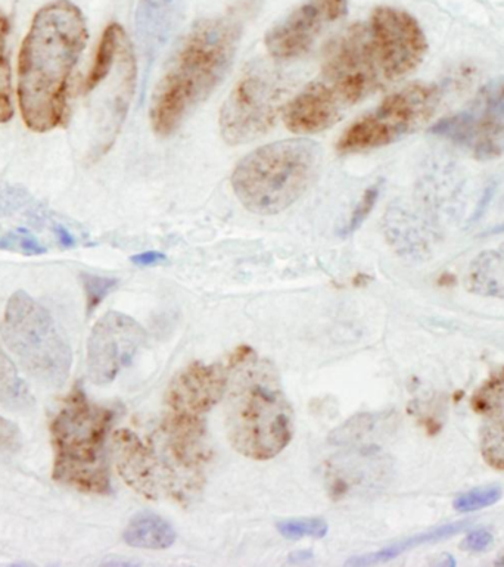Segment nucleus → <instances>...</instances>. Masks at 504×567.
Returning <instances> with one entry per match:
<instances>
[{
	"instance_id": "nucleus-2",
	"label": "nucleus",
	"mask_w": 504,
	"mask_h": 567,
	"mask_svg": "<svg viewBox=\"0 0 504 567\" xmlns=\"http://www.w3.org/2000/svg\"><path fill=\"white\" fill-rule=\"evenodd\" d=\"M243 13L196 22L154 89L150 120L158 136H169L225 79L243 35Z\"/></svg>"
},
{
	"instance_id": "nucleus-32",
	"label": "nucleus",
	"mask_w": 504,
	"mask_h": 567,
	"mask_svg": "<svg viewBox=\"0 0 504 567\" xmlns=\"http://www.w3.org/2000/svg\"><path fill=\"white\" fill-rule=\"evenodd\" d=\"M58 239H60V243L62 247L64 248H73L75 245L74 236L70 234L69 230L65 229V227L56 226L55 227Z\"/></svg>"
},
{
	"instance_id": "nucleus-7",
	"label": "nucleus",
	"mask_w": 504,
	"mask_h": 567,
	"mask_svg": "<svg viewBox=\"0 0 504 567\" xmlns=\"http://www.w3.org/2000/svg\"><path fill=\"white\" fill-rule=\"evenodd\" d=\"M443 92L435 83H412L352 123L338 142L341 154L378 150L412 135L430 122Z\"/></svg>"
},
{
	"instance_id": "nucleus-33",
	"label": "nucleus",
	"mask_w": 504,
	"mask_h": 567,
	"mask_svg": "<svg viewBox=\"0 0 504 567\" xmlns=\"http://www.w3.org/2000/svg\"><path fill=\"white\" fill-rule=\"evenodd\" d=\"M311 559H313V553H311L309 550H302V551L292 553V555H291V557H289L288 561L291 565H300V564H306V561H310Z\"/></svg>"
},
{
	"instance_id": "nucleus-11",
	"label": "nucleus",
	"mask_w": 504,
	"mask_h": 567,
	"mask_svg": "<svg viewBox=\"0 0 504 567\" xmlns=\"http://www.w3.org/2000/svg\"><path fill=\"white\" fill-rule=\"evenodd\" d=\"M387 82H399L413 73L426 55L428 42L422 27L401 9H374L369 21Z\"/></svg>"
},
{
	"instance_id": "nucleus-13",
	"label": "nucleus",
	"mask_w": 504,
	"mask_h": 567,
	"mask_svg": "<svg viewBox=\"0 0 504 567\" xmlns=\"http://www.w3.org/2000/svg\"><path fill=\"white\" fill-rule=\"evenodd\" d=\"M146 333L135 319L110 311L95 326L88 341V374L95 385H109L135 359Z\"/></svg>"
},
{
	"instance_id": "nucleus-4",
	"label": "nucleus",
	"mask_w": 504,
	"mask_h": 567,
	"mask_svg": "<svg viewBox=\"0 0 504 567\" xmlns=\"http://www.w3.org/2000/svg\"><path fill=\"white\" fill-rule=\"evenodd\" d=\"M113 410L93 404L82 388L75 386L51 423L53 481L88 494L111 491L105 442Z\"/></svg>"
},
{
	"instance_id": "nucleus-17",
	"label": "nucleus",
	"mask_w": 504,
	"mask_h": 567,
	"mask_svg": "<svg viewBox=\"0 0 504 567\" xmlns=\"http://www.w3.org/2000/svg\"><path fill=\"white\" fill-rule=\"evenodd\" d=\"M472 405L483 417L481 453L490 466L504 471V369L476 391Z\"/></svg>"
},
{
	"instance_id": "nucleus-12",
	"label": "nucleus",
	"mask_w": 504,
	"mask_h": 567,
	"mask_svg": "<svg viewBox=\"0 0 504 567\" xmlns=\"http://www.w3.org/2000/svg\"><path fill=\"white\" fill-rule=\"evenodd\" d=\"M253 354L254 351L244 347L230 354L226 364L187 365L169 382L166 394L167 414L187 421H203L204 414L225 399L232 370Z\"/></svg>"
},
{
	"instance_id": "nucleus-6",
	"label": "nucleus",
	"mask_w": 504,
	"mask_h": 567,
	"mask_svg": "<svg viewBox=\"0 0 504 567\" xmlns=\"http://www.w3.org/2000/svg\"><path fill=\"white\" fill-rule=\"evenodd\" d=\"M2 337L22 369L48 388L69 381L73 351L56 321L24 290L9 298L2 321Z\"/></svg>"
},
{
	"instance_id": "nucleus-10",
	"label": "nucleus",
	"mask_w": 504,
	"mask_h": 567,
	"mask_svg": "<svg viewBox=\"0 0 504 567\" xmlns=\"http://www.w3.org/2000/svg\"><path fill=\"white\" fill-rule=\"evenodd\" d=\"M431 133L463 147L479 159L504 154V80L485 84L471 104L452 117L440 120Z\"/></svg>"
},
{
	"instance_id": "nucleus-16",
	"label": "nucleus",
	"mask_w": 504,
	"mask_h": 567,
	"mask_svg": "<svg viewBox=\"0 0 504 567\" xmlns=\"http://www.w3.org/2000/svg\"><path fill=\"white\" fill-rule=\"evenodd\" d=\"M115 466L120 476L142 497L157 499L162 494L157 455L136 433L120 429L113 435Z\"/></svg>"
},
{
	"instance_id": "nucleus-27",
	"label": "nucleus",
	"mask_w": 504,
	"mask_h": 567,
	"mask_svg": "<svg viewBox=\"0 0 504 567\" xmlns=\"http://www.w3.org/2000/svg\"><path fill=\"white\" fill-rule=\"evenodd\" d=\"M82 284L84 293H86L88 315H92L100 307V303L117 288L119 280L104 278V276L82 274Z\"/></svg>"
},
{
	"instance_id": "nucleus-23",
	"label": "nucleus",
	"mask_w": 504,
	"mask_h": 567,
	"mask_svg": "<svg viewBox=\"0 0 504 567\" xmlns=\"http://www.w3.org/2000/svg\"><path fill=\"white\" fill-rule=\"evenodd\" d=\"M126 39V31L123 30L122 25L110 24L106 27L104 34H102L100 47H97L91 73H89L86 83H84V92L89 93L95 91V89L109 78L114 61L117 60L120 55V49H122L124 40Z\"/></svg>"
},
{
	"instance_id": "nucleus-8",
	"label": "nucleus",
	"mask_w": 504,
	"mask_h": 567,
	"mask_svg": "<svg viewBox=\"0 0 504 567\" xmlns=\"http://www.w3.org/2000/svg\"><path fill=\"white\" fill-rule=\"evenodd\" d=\"M287 83L276 71L253 69L236 83L222 106L220 133L230 145L257 141L284 113Z\"/></svg>"
},
{
	"instance_id": "nucleus-24",
	"label": "nucleus",
	"mask_w": 504,
	"mask_h": 567,
	"mask_svg": "<svg viewBox=\"0 0 504 567\" xmlns=\"http://www.w3.org/2000/svg\"><path fill=\"white\" fill-rule=\"evenodd\" d=\"M11 33L9 18L0 11V123L11 122L12 106V73L7 52V40Z\"/></svg>"
},
{
	"instance_id": "nucleus-5",
	"label": "nucleus",
	"mask_w": 504,
	"mask_h": 567,
	"mask_svg": "<svg viewBox=\"0 0 504 567\" xmlns=\"http://www.w3.org/2000/svg\"><path fill=\"white\" fill-rule=\"evenodd\" d=\"M322 150L309 140H288L258 147L236 165L232 187L248 212L274 216L291 207L316 181Z\"/></svg>"
},
{
	"instance_id": "nucleus-29",
	"label": "nucleus",
	"mask_w": 504,
	"mask_h": 567,
	"mask_svg": "<svg viewBox=\"0 0 504 567\" xmlns=\"http://www.w3.org/2000/svg\"><path fill=\"white\" fill-rule=\"evenodd\" d=\"M22 435L16 423L0 416V453L12 454L20 450Z\"/></svg>"
},
{
	"instance_id": "nucleus-20",
	"label": "nucleus",
	"mask_w": 504,
	"mask_h": 567,
	"mask_svg": "<svg viewBox=\"0 0 504 567\" xmlns=\"http://www.w3.org/2000/svg\"><path fill=\"white\" fill-rule=\"evenodd\" d=\"M124 543L144 550H166L176 542V530L166 519L154 513H140L128 522L123 533Z\"/></svg>"
},
{
	"instance_id": "nucleus-9",
	"label": "nucleus",
	"mask_w": 504,
	"mask_h": 567,
	"mask_svg": "<svg viewBox=\"0 0 504 567\" xmlns=\"http://www.w3.org/2000/svg\"><path fill=\"white\" fill-rule=\"evenodd\" d=\"M320 80L347 109L388 83L369 24H354L327 49Z\"/></svg>"
},
{
	"instance_id": "nucleus-31",
	"label": "nucleus",
	"mask_w": 504,
	"mask_h": 567,
	"mask_svg": "<svg viewBox=\"0 0 504 567\" xmlns=\"http://www.w3.org/2000/svg\"><path fill=\"white\" fill-rule=\"evenodd\" d=\"M133 265L141 267H151L163 265V262L167 261L166 254L158 251H146L142 254H137V256H133L131 258Z\"/></svg>"
},
{
	"instance_id": "nucleus-30",
	"label": "nucleus",
	"mask_w": 504,
	"mask_h": 567,
	"mask_svg": "<svg viewBox=\"0 0 504 567\" xmlns=\"http://www.w3.org/2000/svg\"><path fill=\"white\" fill-rule=\"evenodd\" d=\"M493 546V535L485 529L474 530L467 534V537L462 542V548L466 551L483 553L487 551Z\"/></svg>"
},
{
	"instance_id": "nucleus-28",
	"label": "nucleus",
	"mask_w": 504,
	"mask_h": 567,
	"mask_svg": "<svg viewBox=\"0 0 504 567\" xmlns=\"http://www.w3.org/2000/svg\"><path fill=\"white\" fill-rule=\"evenodd\" d=\"M379 194H381V183H377V185L370 186L369 189H366L363 196L359 200V204L356 205L354 212L351 213L350 221L347 223L346 227H342V230L339 231V235L342 238L346 236H350L354 234L357 229H360V226L363 225L366 218L370 216V213L373 212L374 205L378 203Z\"/></svg>"
},
{
	"instance_id": "nucleus-15",
	"label": "nucleus",
	"mask_w": 504,
	"mask_h": 567,
	"mask_svg": "<svg viewBox=\"0 0 504 567\" xmlns=\"http://www.w3.org/2000/svg\"><path fill=\"white\" fill-rule=\"evenodd\" d=\"M346 111L336 93L318 79L285 105L282 118L292 133L315 135L332 127Z\"/></svg>"
},
{
	"instance_id": "nucleus-25",
	"label": "nucleus",
	"mask_w": 504,
	"mask_h": 567,
	"mask_svg": "<svg viewBox=\"0 0 504 567\" xmlns=\"http://www.w3.org/2000/svg\"><path fill=\"white\" fill-rule=\"evenodd\" d=\"M276 529L284 538L297 542L302 538L327 537L329 526L327 520L320 517H301V519L280 520L276 524Z\"/></svg>"
},
{
	"instance_id": "nucleus-1",
	"label": "nucleus",
	"mask_w": 504,
	"mask_h": 567,
	"mask_svg": "<svg viewBox=\"0 0 504 567\" xmlns=\"http://www.w3.org/2000/svg\"><path fill=\"white\" fill-rule=\"evenodd\" d=\"M88 39L83 12L70 0L35 13L18 56V104L31 132L55 131L65 122L71 74Z\"/></svg>"
},
{
	"instance_id": "nucleus-22",
	"label": "nucleus",
	"mask_w": 504,
	"mask_h": 567,
	"mask_svg": "<svg viewBox=\"0 0 504 567\" xmlns=\"http://www.w3.org/2000/svg\"><path fill=\"white\" fill-rule=\"evenodd\" d=\"M0 404L18 413L29 412L34 405L29 386L3 351L2 346H0Z\"/></svg>"
},
{
	"instance_id": "nucleus-14",
	"label": "nucleus",
	"mask_w": 504,
	"mask_h": 567,
	"mask_svg": "<svg viewBox=\"0 0 504 567\" xmlns=\"http://www.w3.org/2000/svg\"><path fill=\"white\" fill-rule=\"evenodd\" d=\"M346 13L347 0H307L267 33V51L275 60H296Z\"/></svg>"
},
{
	"instance_id": "nucleus-21",
	"label": "nucleus",
	"mask_w": 504,
	"mask_h": 567,
	"mask_svg": "<svg viewBox=\"0 0 504 567\" xmlns=\"http://www.w3.org/2000/svg\"><path fill=\"white\" fill-rule=\"evenodd\" d=\"M472 525L471 520L457 522V524H450L440 526V528L426 530V533L414 535L412 538L403 539V542L392 544V546L383 548L381 551L370 553V555L356 556L347 561L348 566H373L379 564H387L395 557L403 555L405 551L413 550L425 544L443 542V539L452 538L454 535L466 530Z\"/></svg>"
},
{
	"instance_id": "nucleus-18",
	"label": "nucleus",
	"mask_w": 504,
	"mask_h": 567,
	"mask_svg": "<svg viewBox=\"0 0 504 567\" xmlns=\"http://www.w3.org/2000/svg\"><path fill=\"white\" fill-rule=\"evenodd\" d=\"M183 0H140L136 34L146 52L155 53L168 42L181 21Z\"/></svg>"
},
{
	"instance_id": "nucleus-26",
	"label": "nucleus",
	"mask_w": 504,
	"mask_h": 567,
	"mask_svg": "<svg viewBox=\"0 0 504 567\" xmlns=\"http://www.w3.org/2000/svg\"><path fill=\"white\" fill-rule=\"evenodd\" d=\"M501 498L502 489L498 486H484V488L467 491V493L459 495L454 499V508L461 513L476 512L493 506Z\"/></svg>"
},
{
	"instance_id": "nucleus-34",
	"label": "nucleus",
	"mask_w": 504,
	"mask_h": 567,
	"mask_svg": "<svg viewBox=\"0 0 504 567\" xmlns=\"http://www.w3.org/2000/svg\"><path fill=\"white\" fill-rule=\"evenodd\" d=\"M496 566H504V550L498 555Z\"/></svg>"
},
{
	"instance_id": "nucleus-19",
	"label": "nucleus",
	"mask_w": 504,
	"mask_h": 567,
	"mask_svg": "<svg viewBox=\"0 0 504 567\" xmlns=\"http://www.w3.org/2000/svg\"><path fill=\"white\" fill-rule=\"evenodd\" d=\"M466 286L481 297L504 299V244L481 252L471 262Z\"/></svg>"
},
{
	"instance_id": "nucleus-3",
	"label": "nucleus",
	"mask_w": 504,
	"mask_h": 567,
	"mask_svg": "<svg viewBox=\"0 0 504 567\" xmlns=\"http://www.w3.org/2000/svg\"><path fill=\"white\" fill-rule=\"evenodd\" d=\"M225 422L232 446L245 457L263 462L287 449L294 436V412L270 361L253 354L232 370Z\"/></svg>"
}]
</instances>
